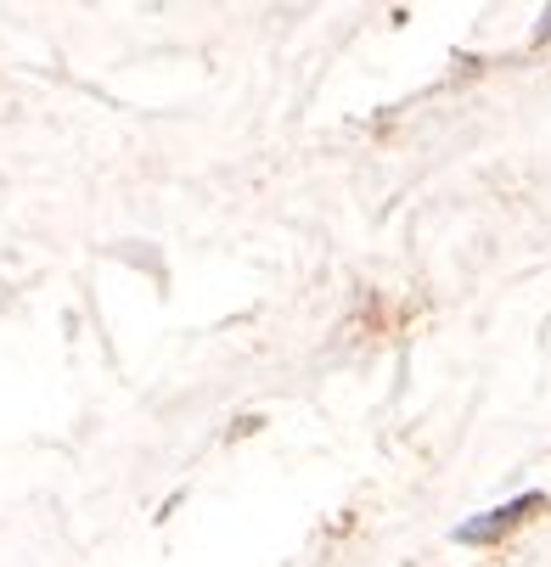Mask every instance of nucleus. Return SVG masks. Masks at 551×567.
I'll return each mask as SVG.
<instances>
[{"label": "nucleus", "instance_id": "obj_2", "mask_svg": "<svg viewBox=\"0 0 551 567\" xmlns=\"http://www.w3.org/2000/svg\"><path fill=\"white\" fill-rule=\"evenodd\" d=\"M534 45H551V7H545L540 23H534Z\"/></svg>", "mask_w": 551, "mask_h": 567}, {"label": "nucleus", "instance_id": "obj_1", "mask_svg": "<svg viewBox=\"0 0 551 567\" xmlns=\"http://www.w3.org/2000/svg\"><path fill=\"white\" fill-rule=\"evenodd\" d=\"M551 506V495L545 489H523V495H512V501H501V506H490V512H479V517H467V523H456V545H501L518 523H529L534 512H545Z\"/></svg>", "mask_w": 551, "mask_h": 567}]
</instances>
